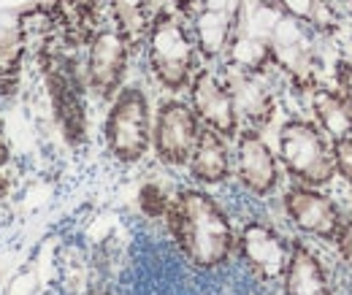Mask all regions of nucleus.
<instances>
[{
  "label": "nucleus",
  "instance_id": "1",
  "mask_svg": "<svg viewBox=\"0 0 352 295\" xmlns=\"http://www.w3.org/2000/svg\"><path fill=\"white\" fill-rule=\"evenodd\" d=\"M168 225L179 250L195 268H217L236 247V233L228 214L201 190L179 193V198L168 206Z\"/></svg>",
  "mask_w": 352,
  "mask_h": 295
},
{
  "label": "nucleus",
  "instance_id": "2",
  "mask_svg": "<svg viewBox=\"0 0 352 295\" xmlns=\"http://www.w3.org/2000/svg\"><path fill=\"white\" fill-rule=\"evenodd\" d=\"M44 82L54 106V117L63 127V135L68 144L79 146L87 138V114H85V95H82V79L76 71V57L57 36L36 52Z\"/></svg>",
  "mask_w": 352,
  "mask_h": 295
},
{
  "label": "nucleus",
  "instance_id": "3",
  "mask_svg": "<svg viewBox=\"0 0 352 295\" xmlns=\"http://www.w3.org/2000/svg\"><path fill=\"white\" fill-rule=\"evenodd\" d=\"M198 46L192 33L182 17V11L168 14L149 25L146 33V57L155 79L166 89L179 92L190 87L192 76L198 74Z\"/></svg>",
  "mask_w": 352,
  "mask_h": 295
},
{
  "label": "nucleus",
  "instance_id": "4",
  "mask_svg": "<svg viewBox=\"0 0 352 295\" xmlns=\"http://www.w3.org/2000/svg\"><path fill=\"white\" fill-rule=\"evenodd\" d=\"M279 157L290 176L304 187H320L333 179V146L322 130L304 120H290L279 130Z\"/></svg>",
  "mask_w": 352,
  "mask_h": 295
},
{
  "label": "nucleus",
  "instance_id": "5",
  "mask_svg": "<svg viewBox=\"0 0 352 295\" xmlns=\"http://www.w3.org/2000/svg\"><path fill=\"white\" fill-rule=\"evenodd\" d=\"M106 144L120 163H138L152 144L149 100L138 87L117 92L111 111L106 117Z\"/></svg>",
  "mask_w": 352,
  "mask_h": 295
},
{
  "label": "nucleus",
  "instance_id": "6",
  "mask_svg": "<svg viewBox=\"0 0 352 295\" xmlns=\"http://www.w3.org/2000/svg\"><path fill=\"white\" fill-rule=\"evenodd\" d=\"M187 28L198 52L209 60L222 57L241 28V3L239 0H190L182 8Z\"/></svg>",
  "mask_w": 352,
  "mask_h": 295
},
{
  "label": "nucleus",
  "instance_id": "7",
  "mask_svg": "<svg viewBox=\"0 0 352 295\" xmlns=\"http://www.w3.org/2000/svg\"><path fill=\"white\" fill-rule=\"evenodd\" d=\"M201 135V120L195 117L192 106L182 100H166L157 111L152 141L155 152L168 166H187L190 155Z\"/></svg>",
  "mask_w": 352,
  "mask_h": 295
},
{
  "label": "nucleus",
  "instance_id": "8",
  "mask_svg": "<svg viewBox=\"0 0 352 295\" xmlns=\"http://www.w3.org/2000/svg\"><path fill=\"white\" fill-rule=\"evenodd\" d=\"M236 244H239L241 260L261 282H276L285 276L293 244H287V239L282 233H276L271 225L247 222L241 236L236 239Z\"/></svg>",
  "mask_w": 352,
  "mask_h": 295
},
{
  "label": "nucleus",
  "instance_id": "9",
  "mask_svg": "<svg viewBox=\"0 0 352 295\" xmlns=\"http://www.w3.org/2000/svg\"><path fill=\"white\" fill-rule=\"evenodd\" d=\"M190 103H192L195 117L206 127L217 130L225 138L239 135L241 127H239V117H236L233 95H230L222 74L201 68L190 82Z\"/></svg>",
  "mask_w": 352,
  "mask_h": 295
},
{
  "label": "nucleus",
  "instance_id": "10",
  "mask_svg": "<svg viewBox=\"0 0 352 295\" xmlns=\"http://www.w3.org/2000/svg\"><path fill=\"white\" fill-rule=\"evenodd\" d=\"M228 89L233 95V106H236V117L241 130H258L265 127L274 117L276 100L271 95L268 85L263 82V74H247L239 68H230L222 74Z\"/></svg>",
  "mask_w": 352,
  "mask_h": 295
},
{
  "label": "nucleus",
  "instance_id": "11",
  "mask_svg": "<svg viewBox=\"0 0 352 295\" xmlns=\"http://www.w3.org/2000/svg\"><path fill=\"white\" fill-rule=\"evenodd\" d=\"M236 173L255 195H271L279 184V166L258 130H239L236 135Z\"/></svg>",
  "mask_w": 352,
  "mask_h": 295
},
{
  "label": "nucleus",
  "instance_id": "12",
  "mask_svg": "<svg viewBox=\"0 0 352 295\" xmlns=\"http://www.w3.org/2000/svg\"><path fill=\"white\" fill-rule=\"evenodd\" d=\"M285 211L304 233H311L317 239H328V241L336 239V233L344 222L339 206L328 195L317 193L314 187H293L285 195Z\"/></svg>",
  "mask_w": 352,
  "mask_h": 295
},
{
  "label": "nucleus",
  "instance_id": "13",
  "mask_svg": "<svg viewBox=\"0 0 352 295\" xmlns=\"http://www.w3.org/2000/svg\"><path fill=\"white\" fill-rule=\"evenodd\" d=\"M190 171L204 184H220L230 173V152L225 144V135H220L212 127H201L198 144L190 155Z\"/></svg>",
  "mask_w": 352,
  "mask_h": 295
},
{
  "label": "nucleus",
  "instance_id": "14",
  "mask_svg": "<svg viewBox=\"0 0 352 295\" xmlns=\"http://www.w3.org/2000/svg\"><path fill=\"white\" fill-rule=\"evenodd\" d=\"M282 279H285V295H331L322 263L301 244H293L290 263Z\"/></svg>",
  "mask_w": 352,
  "mask_h": 295
},
{
  "label": "nucleus",
  "instance_id": "15",
  "mask_svg": "<svg viewBox=\"0 0 352 295\" xmlns=\"http://www.w3.org/2000/svg\"><path fill=\"white\" fill-rule=\"evenodd\" d=\"M311 109H314V117L322 127V133H328L333 138L352 135V103L344 98V92H336L328 87H314Z\"/></svg>",
  "mask_w": 352,
  "mask_h": 295
},
{
  "label": "nucleus",
  "instance_id": "16",
  "mask_svg": "<svg viewBox=\"0 0 352 295\" xmlns=\"http://www.w3.org/2000/svg\"><path fill=\"white\" fill-rule=\"evenodd\" d=\"M168 198L163 195V190L157 187V184H146L144 190H141V209L146 211L149 217H163V214H168Z\"/></svg>",
  "mask_w": 352,
  "mask_h": 295
},
{
  "label": "nucleus",
  "instance_id": "17",
  "mask_svg": "<svg viewBox=\"0 0 352 295\" xmlns=\"http://www.w3.org/2000/svg\"><path fill=\"white\" fill-rule=\"evenodd\" d=\"M333 166L352 184V135L336 138V144H333Z\"/></svg>",
  "mask_w": 352,
  "mask_h": 295
},
{
  "label": "nucleus",
  "instance_id": "18",
  "mask_svg": "<svg viewBox=\"0 0 352 295\" xmlns=\"http://www.w3.org/2000/svg\"><path fill=\"white\" fill-rule=\"evenodd\" d=\"M333 241H336L342 257L352 265V219H344V222H342V228H339V233H336Z\"/></svg>",
  "mask_w": 352,
  "mask_h": 295
},
{
  "label": "nucleus",
  "instance_id": "19",
  "mask_svg": "<svg viewBox=\"0 0 352 295\" xmlns=\"http://www.w3.org/2000/svg\"><path fill=\"white\" fill-rule=\"evenodd\" d=\"M336 79H339V85H342L344 98L352 103V65L350 63H339V65H336Z\"/></svg>",
  "mask_w": 352,
  "mask_h": 295
},
{
  "label": "nucleus",
  "instance_id": "20",
  "mask_svg": "<svg viewBox=\"0 0 352 295\" xmlns=\"http://www.w3.org/2000/svg\"><path fill=\"white\" fill-rule=\"evenodd\" d=\"M11 157V149H8V141H6V133H3V125H0V168L8 163Z\"/></svg>",
  "mask_w": 352,
  "mask_h": 295
}]
</instances>
